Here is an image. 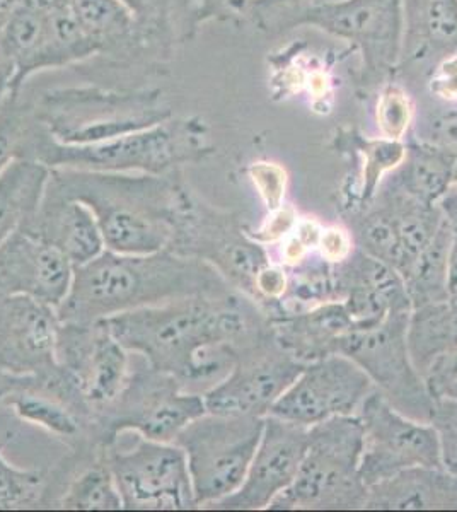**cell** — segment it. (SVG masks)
Wrapping results in <instances>:
<instances>
[{
    "label": "cell",
    "instance_id": "1",
    "mask_svg": "<svg viewBox=\"0 0 457 512\" xmlns=\"http://www.w3.org/2000/svg\"><path fill=\"white\" fill-rule=\"evenodd\" d=\"M101 321L128 352L197 395L222 383L236 366L239 349L272 328L258 304L239 291L183 297Z\"/></svg>",
    "mask_w": 457,
    "mask_h": 512
},
{
    "label": "cell",
    "instance_id": "2",
    "mask_svg": "<svg viewBox=\"0 0 457 512\" xmlns=\"http://www.w3.org/2000/svg\"><path fill=\"white\" fill-rule=\"evenodd\" d=\"M236 291L209 263L171 250L122 255L105 250L74 267L69 294L57 311L60 323H96L134 309L191 296Z\"/></svg>",
    "mask_w": 457,
    "mask_h": 512
},
{
    "label": "cell",
    "instance_id": "3",
    "mask_svg": "<svg viewBox=\"0 0 457 512\" xmlns=\"http://www.w3.org/2000/svg\"><path fill=\"white\" fill-rule=\"evenodd\" d=\"M185 188L168 176L52 169L48 190L93 212L106 250L149 255L173 241Z\"/></svg>",
    "mask_w": 457,
    "mask_h": 512
},
{
    "label": "cell",
    "instance_id": "4",
    "mask_svg": "<svg viewBox=\"0 0 457 512\" xmlns=\"http://www.w3.org/2000/svg\"><path fill=\"white\" fill-rule=\"evenodd\" d=\"M36 159L50 169H79L98 173H140L168 176L183 164L198 163L210 152L203 128L191 122H164L134 134L94 144H60L36 137Z\"/></svg>",
    "mask_w": 457,
    "mask_h": 512
},
{
    "label": "cell",
    "instance_id": "5",
    "mask_svg": "<svg viewBox=\"0 0 457 512\" xmlns=\"http://www.w3.org/2000/svg\"><path fill=\"white\" fill-rule=\"evenodd\" d=\"M360 458L362 422L357 415L311 425L296 480L268 509H365L367 487L360 475Z\"/></svg>",
    "mask_w": 457,
    "mask_h": 512
},
{
    "label": "cell",
    "instance_id": "6",
    "mask_svg": "<svg viewBox=\"0 0 457 512\" xmlns=\"http://www.w3.org/2000/svg\"><path fill=\"white\" fill-rule=\"evenodd\" d=\"M207 414L203 396L181 388L180 383L145 362L130 371L127 383L113 402L91 415L89 437L96 448H108L122 432L159 443H174L186 425Z\"/></svg>",
    "mask_w": 457,
    "mask_h": 512
},
{
    "label": "cell",
    "instance_id": "7",
    "mask_svg": "<svg viewBox=\"0 0 457 512\" xmlns=\"http://www.w3.org/2000/svg\"><path fill=\"white\" fill-rule=\"evenodd\" d=\"M263 427L265 417L207 412L178 434L197 507L209 509L243 485Z\"/></svg>",
    "mask_w": 457,
    "mask_h": 512
},
{
    "label": "cell",
    "instance_id": "8",
    "mask_svg": "<svg viewBox=\"0 0 457 512\" xmlns=\"http://www.w3.org/2000/svg\"><path fill=\"white\" fill-rule=\"evenodd\" d=\"M171 111L151 93L62 89L43 98L41 125L60 144H94L168 122Z\"/></svg>",
    "mask_w": 457,
    "mask_h": 512
},
{
    "label": "cell",
    "instance_id": "9",
    "mask_svg": "<svg viewBox=\"0 0 457 512\" xmlns=\"http://www.w3.org/2000/svg\"><path fill=\"white\" fill-rule=\"evenodd\" d=\"M411 311H393L379 325L352 330L340 338L336 354L362 367L379 395L401 414L430 422L435 398L411 362L406 332Z\"/></svg>",
    "mask_w": 457,
    "mask_h": 512
},
{
    "label": "cell",
    "instance_id": "10",
    "mask_svg": "<svg viewBox=\"0 0 457 512\" xmlns=\"http://www.w3.org/2000/svg\"><path fill=\"white\" fill-rule=\"evenodd\" d=\"M311 26L359 50L367 86L386 84L401 60L405 0H324L304 14Z\"/></svg>",
    "mask_w": 457,
    "mask_h": 512
},
{
    "label": "cell",
    "instance_id": "11",
    "mask_svg": "<svg viewBox=\"0 0 457 512\" xmlns=\"http://www.w3.org/2000/svg\"><path fill=\"white\" fill-rule=\"evenodd\" d=\"M357 417L362 422L360 475L367 489L408 468H444L434 425L401 414L376 390Z\"/></svg>",
    "mask_w": 457,
    "mask_h": 512
},
{
    "label": "cell",
    "instance_id": "12",
    "mask_svg": "<svg viewBox=\"0 0 457 512\" xmlns=\"http://www.w3.org/2000/svg\"><path fill=\"white\" fill-rule=\"evenodd\" d=\"M123 509H195L185 451L176 443H159L139 436L134 448L105 449Z\"/></svg>",
    "mask_w": 457,
    "mask_h": 512
},
{
    "label": "cell",
    "instance_id": "13",
    "mask_svg": "<svg viewBox=\"0 0 457 512\" xmlns=\"http://www.w3.org/2000/svg\"><path fill=\"white\" fill-rule=\"evenodd\" d=\"M302 367V362L278 345L270 328L256 342L239 350L231 374L202 395L203 403L209 414L267 417Z\"/></svg>",
    "mask_w": 457,
    "mask_h": 512
},
{
    "label": "cell",
    "instance_id": "14",
    "mask_svg": "<svg viewBox=\"0 0 457 512\" xmlns=\"http://www.w3.org/2000/svg\"><path fill=\"white\" fill-rule=\"evenodd\" d=\"M372 391L371 379L352 359L342 354L326 355L304 364L268 415L311 427L333 417L357 415Z\"/></svg>",
    "mask_w": 457,
    "mask_h": 512
},
{
    "label": "cell",
    "instance_id": "15",
    "mask_svg": "<svg viewBox=\"0 0 457 512\" xmlns=\"http://www.w3.org/2000/svg\"><path fill=\"white\" fill-rule=\"evenodd\" d=\"M57 364L91 415L113 402L130 376L128 350L103 321L60 323Z\"/></svg>",
    "mask_w": 457,
    "mask_h": 512
},
{
    "label": "cell",
    "instance_id": "16",
    "mask_svg": "<svg viewBox=\"0 0 457 512\" xmlns=\"http://www.w3.org/2000/svg\"><path fill=\"white\" fill-rule=\"evenodd\" d=\"M57 311L31 297L0 299V378H53L57 364Z\"/></svg>",
    "mask_w": 457,
    "mask_h": 512
},
{
    "label": "cell",
    "instance_id": "17",
    "mask_svg": "<svg viewBox=\"0 0 457 512\" xmlns=\"http://www.w3.org/2000/svg\"><path fill=\"white\" fill-rule=\"evenodd\" d=\"M309 427L292 424L273 415L265 417L260 444L243 485L234 494L215 502L209 509L260 511L289 489L296 480L307 449Z\"/></svg>",
    "mask_w": 457,
    "mask_h": 512
},
{
    "label": "cell",
    "instance_id": "18",
    "mask_svg": "<svg viewBox=\"0 0 457 512\" xmlns=\"http://www.w3.org/2000/svg\"><path fill=\"white\" fill-rule=\"evenodd\" d=\"M335 299L359 330L379 325L393 311H411L405 280L396 268L355 248L333 267Z\"/></svg>",
    "mask_w": 457,
    "mask_h": 512
},
{
    "label": "cell",
    "instance_id": "19",
    "mask_svg": "<svg viewBox=\"0 0 457 512\" xmlns=\"http://www.w3.org/2000/svg\"><path fill=\"white\" fill-rule=\"evenodd\" d=\"M72 275L67 256L21 229L0 245V299L26 296L57 309L69 294Z\"/></svg>",
    "mask_w": 457,
    "mask_h": 512
},
{
    "label": "cell",
    "instance_id": "20",
    "mask_svg": "<svg viewBox=\"0 0 457 512\" xmlns=\"http://www.w3.org/2000/svg\"><path fill=\"white\" fill-rule=\"evenodd\" d=\"M457 55V0H405V33L396 72L429 74L440 60Z\"/></svg>",
    "mask_w": 457,
    "mask_h": 512
},
{
    "label": "cell",
    "instance_id": "21",
    "mask_svg": "<svg viewBox=\"0 0 457 512\" xmlns=\"http://www.w3.org/2000/svg\"><path fill=\"white\" fill-rule=\"evenodd\" d=\"M67 256L74 267L106 250L98 221L86 205L48 190L36 216L21 229Z\"/></svg>",
    "mask_w": 457,
    "mask_h": 512
},
{
    "label": "cell",
    "instance_id": "22",
    "mask_svg": "<svg viewBox=\"0 0 457 512\" xmlns=\"http://www.w3.org/2000/svg\"><path fill=\"white\" fill-rule=\"evenodd\" d=\"M270 325L278 345L302 364L336 354L340 338L352 330H359L340 301H330L301 313L272 318Z\"/></svg>",
    "mask_w": 457,
    "mask_h": 512
},
{
    "label": "cell",
    "instance_id": "23",
    "mask_svg": "<svg viewBox=\"0 0 457 512\" xmlns=\"http://www.w3.org/2000/svg\"><path fill=\"white\" fill-rule=\"evenodd\" d=\"M365 509H457V478L444 468H408L369 487Z\"/></svg>",
    "mask_w": 457,
    "mask_h": 512
},
{
    "label": "cell",
    "instance_id": "24",
    "mask_svg": "<svg viewBox=\"0 0 457 512\" xmlns=\"http://www.w3.org/2000/svg\"><path fill=\"white\" fill-rule=\"evenodd\" d=\"M456 161V151L411 139L405 158L388 181L420 204L435 207L454 183Z\"/></svg>",
    "mask_w": 457,
    "mask_h": 512
},
{
    "label": "cell",
    "instance_id": "25",
    "mask_svg": "<svg viewBox=\"0 0 457 512\" xmlns=\"http://www.w3.org/2000/svg\"><path fill=\"white\" fill-rule=\"evenodd\" d=\"M50 175L47 164L29 158L12 159L0 173V245L36 216Z\"/></svg>",
    "mask_w": 457,
    "mask_h": 512
},
{
    "label": "cell",
    "instance_id": "26",
    "mask_svg": "<svg viewBox=\"0 0 457 512\" xmlns=\"http://www.w3.org/2000/svg\"><path fill=\"white\" fill-rule=\"evenodd\" d=\"M406 342L411 362L425 374L440 355L457 345V315L449 301L423 304L411 309Z\"/></svg>",
    "mask_w": 457,
    "mask_h": 512
},
{
    "label": "cell",
    "instance_id": "27",
    "mask_svg": "<svg viewBox=\"0 0 457 512\" xmlns=\"http://www.w3.org/2000/svg\"><path fill=\"white\" fill-rule=\"evenodd\" d=\"M451 248V231L446 219L435 233L429 246L420 253L408 272L403 275L411 309L423 304L449 301L447 263Z\"/></svg>",
    "mask_w": 457,
    "mask_h": 512
},
{
    "label": "cell",
    "instance_id": "28",
    "mask_svg": "<svg viewBox=\"0 0 457 512\" xmlns=\"http://www.w3.org/2000/svg\"><path fill=\"white\" fill-rule=\"evenodd\" d=\"M105 449L99 451L93 465H87L70 478L62 495L58 497V507L77 511H118L123 509L122 497L106 463Z\"/></svg>",
    "mask_w": 457,
    "mask_h": 512
},
{
    "label": "cell",
    "instance_id": "29",
    "mask_svg": "<svg viewBox=\"0 0 457 512\" xmlns=\"http://www.w3.org/2000/svg\"><path fill=\"white\" fill-rule=\"evenodd\" d=\"M348 146H352L364 159V185L360 192V205L371 202L377 190L381 187L382 175L391 169L400 166L405 158L406 146L401 140L367 139L355 132H348L347 137H342Z\"/></svg>",
    "mask_w": 457,
    "mask_h": 512
},
{
    "label": "cell",
    "instance_id": "30",
    "mask_svg": "<svg viewBox=\"0 0 457 512\" xmlns=\"http://www.w3.org/2000/svg\"><path fill=\"white\" fill-rule=\"evenodd\" d=\"M70 7L87 35L99 41L130 28L134 14L120 0H70Z\"/></svg>",
    "mask_w": 457,
    "mask_h": 512
},
{
    "label": "cell",
    "instance_id": "31",
    "mask_svg": "<svg viewBox=\"0 0 457 512\" xmlns=\"http://www.w3.org/2000/svg\"><path fill=\"white\" fill-rule=\"evenodd\" d=\"M43 494L45 477L36 470L11 465L0 451V511L36 506Z\"/></svg>",
    "mask_w": 457,
    "mask_h": 512
},
{
    "label": "cell",
    "instance_id": "32",
    "mask_svg": "<svg viewBox=\"0 0 457 512\" xmlns=\"http://www.w3.org/2000/svg\"><path fill=\"white\" fill-rule=\"evenodd\" d=\"M413 118L415 108L406 89L398 82H386L377 99V125L384 139H403L410 130Z\"/></svg>",
    "mask_w": 457,
    "mask_h": 512
},
{
    "label": "cell",
    "instance_id": "33",
    "mask_svg": "<svg viewBox=\"0 0 457 512\" xmlns=\"http://www.w3.org/2000/svg\"><path fill=\"white\" fill-rule=\"evenodd\" d=\"M321 2L324 0H248L244 6L251 11L260 30L280 35L299 28L304 14Z\"/></svg>",
    "mask_w": 457,
    "mask_h": 512
},
{
    "label": "cell",
    "instance_id": "34",
    "mask_svg": "<svg viewBox=\"0 0 457 512\" xmlns=\"http://www.w3.org/2000/svg\"><path fill=\"white\" fill-rule=\"evenodd\" d=\"M430 424L434 425L439 437L442 466L447 473L457 478V398H435Z\"/></svg>",
    "mask_w": 457,
    "mask_h": 512
},
{
    "label": "cell",
    "instance_id": "35",
    "mask_svg": "<svg viewBox=\"0 0 457 512\" xmlns=\"http://www.w3.org/2000/svg\"><path fill=\"white\" fill-rule=\"evenodd\" d=\"M439 207L451 231V248H449V263H447V292H449V303L457 308V183H452L446 195L440 198Z\"/></svg>",
    "mask_w": 457,
    "mask_h": 512
},
{
    "label": "cell",
    "instance_id": "36",
    "mask_svg": "<svg viewBox=\"0 0 457 512\" xmlns=\"http://www.w3.org/2000/svg\"><path fill=\"white\" fill-rule=\"evenodd\" d=\"M430 93L444 101L457 99V55L440 60L429 76Z\"/></svg>",
    "mask_w": 457,
    "mask_h": 512
},
{
    "label": "cell",
    "instance_id": "37",
    "mask_svg": "<svg viewBox=\"0 0 457 512\" xmlns=\"http://www.w3.org/2000/svg\"><path fill=\"white\" fill-rule=\"evenodd\" d=\"M425 383L429 386L430 393L434 398L446 390L447 386L457 383V345L449 350L430 366L425 374Z\"/></svg>",
    "mask_w": 457,
    "mask_h": 512
},
{
    "label": "cell",
    "instance_id": "38",
    "mask_svg": "<svg viewBox=\"0 0 457 512\" xmlns=\"http://www.w3.org/2000/svg\"><path fill=\"white\" fill-rule=\"evenodd\" d=\"M21 130L11 110H0V173L12 159L19 158L21 149Z\"/></svg>",
    "mask_w": 457,
    "mask_h": 512
},
{
    "label": "cell",
    "instance_id": "39",
    "mask_svg": "<svg viewBox=\"0 0 457 512\" xmlns=\"http://www.w3.org/2000/svg\"><path fill=\"white\" fill-rule=\"evenodd\" d=\"M253 180L258 183L261 193H270V204H278V200L282 198L284 192L282 188L285 185V173L282 169H273L272 180H268V164H258L253 168Z\"/></svg>",
    "mask_w": 457,
    "mask_h": 512
},
{
    "label": "cell",
    "instance_id": "40",
    "mask_svg": "<svg viewBox=\"0 0 457 512\" xmlns=\"http://www.w3.org/2000/svg\"><path fill=\"white\" fill-rule=\"evenodd\" d=\"M21 4L41 14H52L62 7L69 6L70 0H21Z\"/></svg>",
    "mask_w": 457,
    "mask_h": 512
},
{
    "label": "cell",
    "instance_id": "41",
    "mask_svg": "<svg viewBox=\"0 0 457 512\" xmlns=\"http://www.w3.org/2000/svg\"><path fill=\"white\" fill-rule=\"evenodd\" d=\"M21 6V0H0V35L6 30L7 23L11 21L12 14Z\"/></svg>",
    "mask_w": 457,
    "mask_h": 512
},
{
    "label": "cell",
    "instance_id": "42",
    "mask_svg": "<svg viewBox=\"0 0 457 512\" xmlns=\"http://www.w3.org/2000/svg\"><path fill=\"white\" fill-rule=\"evenodd\" d=\"M14 77V67H12L11 60L7 59L6 53L0 47V91L6 86V82H12Z\"/></svg>",
    "mask_w": 457,
    "mask_h": 512
},
{
    "label": "cell",
    "instance_id": "43",
    "mask_svg": "<svg viewBox=\"0 0 457 512\" xmlns=\"http://www.w3.org/2000/svg\"><path fill=\"white\" fill-rule=\"evenodd\" d=\"M123 6L127 7L128 11L132 12L134 16H142L149 6H151L152 0H120Z\"/></svg>",
    "mask_w": 457,
    "mask_h": 512
},
{
    "label": "cell",
    "instance_id": "44",
    "mask_svg": "<svg viewBox=\"0 0 457 512\" xmlns=\"http://www.w3.org/2000/svg\"><path fill=\"white\" fill-rule=\"evenodd\" d=\"M439 396H451V398H457V383L447 386L446 390L442 391ZM437 396V398H439Z\"/></svg>",
    "mask_w": 457,
    "mask_h": 512
},
{
    "label": "cell",
    "instance_id": "45",
    "mask_svg": "<svg viewBox=\"0 0 457 512\" xmlns=\"http://www.w3.org/2000/svg\"><path fill=\"white\" fill-rule=\"evenodd\" d=\"M454 183H457V161H456V169H454Z\"/></svg>",
    "mask_w": 457,
    "mask_h": 512
},
{
    "label": "cell",
    "instance_id": "46",
    "mask_svg": "<svg viewBox=\"0 0 457 512\" xmlns=\"http://www.w3.org/2000/svg\"><path fill=\"white\" fill-rule=\"evenodd\" d=\"M244 4H246V2H248V0H243Z\"/></svg>",
    "mask_w": 457,
    "mask_h": 512
},
{
    "label": "cell",
    "instance_id": "47",
    "mask_svg": "<svg viewBox=\"0 0 457 512\" xmlns=\"http://www.w3.org/2000/svg\"><path fill=\"white\" fill-rule=\"evenodd\" d=\"M452 308H454V306H452ZM454 309H456V315H457V308H454Z\"/></svg>",
    "mask_w": 457,
    "mask_h": 512
}]
</instances>
